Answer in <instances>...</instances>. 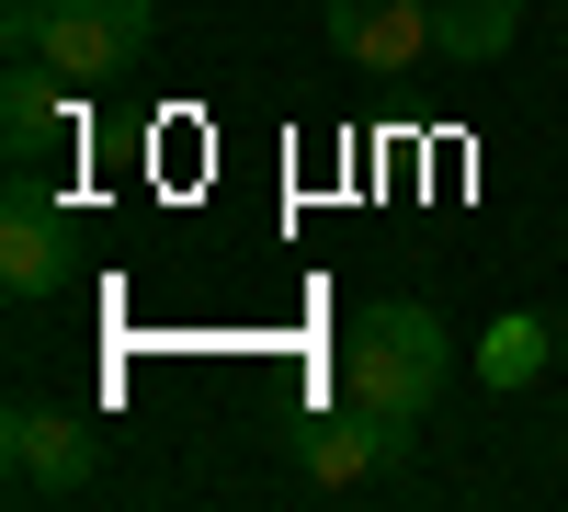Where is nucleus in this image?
<instances>
[{
  "mask_svg": "<svg viewBox=\"0 0 568 512\" xmlns=\"http://www.w3.org/2000/svg\"><path fill=\"white\" fill-rule=\"evenodd\" d=\"M455 388V331L433 308H409V297H375L342 319V399L375 410V422H433V399Z\"/></svg>",
  "mask_w": 568,
  "mask_h": 512,
  "instance_id": "obj_1",
  "label": "nucleus"
},
{
  "mask_svg": "<svg viewBox=\"0 0 568 512\" xmlns=\"http://www.w3.org/2000/svg\"><path fill=\"white\" fill-rule=\"evenodd\" d=\"M149 34H160L149 0H45V69L69 91H103L125 69H149Z\"/></svg>",
  "mask_w": 568,
  "mask_h": 512,
  "instance_id": "obj_2",
  "label": "nucleus"
},
{
  "mask_svg": "<svg viewBox=\"0 0 568 512\" xmlns=\"http://www.w3.org/2000/svg\"><path fill=\"white\" fill-rule=\"evenodd\" d=\"M91 468H103L91 422H69V410H45V399L0 410V490L12 501H69V490H91Z\"/></svg>",
  "mask_w": 568,
  "mask_h": 512,
  "instance_id": "obj_3",
  "label": "nucleus"
},
{
  "mask_svg": "<svg viewBox=\"0 0 568 512\" xmlns=\"http://www.w3.org/2000/svg\"><path fill=\"white\" fill-rule=\"evenodd\" d=\"M342 69H375V80H409L433 58V0H318Z\"/></svg>",
  "mask_w": 568,
  "mask_h": 512,
  "instance_id": "obj_4",
  "label": "nucleus"
},
{
  "mask_svg": "<svg viewBox=\"0 0 568 512\" xmlns=\"http://www.w3.org/2000/svg\"><path fill=\"white\" fill-rule=\"evenodd\" d=\"M296 468L318 479V490H364V479H387V468H409V422H375V410H318V422L296 433Z\"/></svg>",
  "mask_w": 568,
  "mask_h": 512,
  "instance_id": "obj_5",
  "label": "nucleus"
},
{
  "mask_svg": "<svg viewBox=\"0 0 568 512\" xmlns=\"http://www.w3.org/2000/svg\"><path fill=\"white\" fill-rule=\"evenodd\" d=\"M0 285H12V297H58L69 285V217L45 205L34 171L12 182V205H0Z\"/></svg>",
  "mask_w": 568,
  "mask_h": 512,
  "instance_id": "obj_6",
  "label": "nucleus"
},
{
  "mask_svg": "<svg viewBox=\"0 0 568 512\" xmlns=\"http://www.w3.org/2000/svg\"><path fill=\"white\" fill-rule=\"evenodd\" d=\"M69 103H80V91H69L58 69H45V58H12V80H0V149H12V160L34 171V160L69 137Z\"/></svg>",
  "mask_w": 568,
  "mask_h": 512,
  "instance_id": "obj_7",
  "label": "nucleus"
},
{
  "mask_svg": "<svg viewBox=\"0 0 568 512\" xmlns=\"http://www.w3.org/2000/svg\"><path fill=\"white\" fill-rule=\"evenodd\" d=\"M524 34V0H433V58L444 69H500Z\"/></svg>",
  "mask_w": 568,
  "mask_h": 512,
  "instance_id": "obj_8",
  "label": "nucleus"
},
{
  "mask_svg": "<svg viewBox=\"0 0 568 512\" xmlns=\"http://www.w3.org/2000/svg\"><path fill=\"white\" fill-rule=\"evenodd\" d=\"M546 364H557V319H535V308H511V319L478 331V388H535Z\"/></svg>",
  "mask_w": 568,
  "mask_h": 512,
  "instance_id": "obj_9",
  "label": "nucleus"
},
{
  "mask_svg": "<svg viewBox=\"0 0 568 512\" xmlns=\"http://www.w3.org/2000/svg\"><path fill=\"white\" fill-rule=\"evenodd\" d=\"M0 46H12V58H45V0H12V12H0Z\"/></svg>",
  "mask_w": 568,
  "mask_h": 512,
  "instance_id": "obj_10",
  "label": "nucleus"
},
{
  "mask_svg": "<svg viewBox=\"0 0 568 512\" xmlns=\"http://www.w3.org/2000/svg\"><path fill=\"white\" fill-rule=\"evenodd\" d=\"M557 364H568V308H557Z\"/></svg>",
  "mask_w": 568,
  "mask_h": 512,
  "instance_id": "obj_11",
  "label": "nucleus"
}]
</instances>
